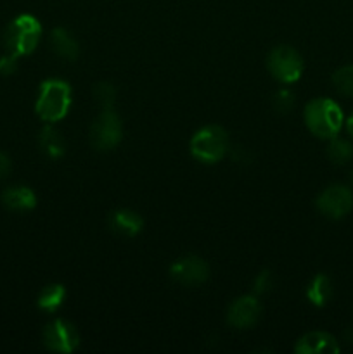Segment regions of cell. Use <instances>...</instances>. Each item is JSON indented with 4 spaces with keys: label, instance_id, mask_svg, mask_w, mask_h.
Segmentation results:
<instances>
[{
    "label": "cell",
    "instance_id": "1",
    "mask_svg": "<svg viewBox=\"0 0 353 354\" xmlns=\"http://www.w3.org/2000/svg\"><path fill=\"white\" fill-rule=\"evenodd\" d=\"M305 123L315 137L331 140L343 127V111L334 100L315 99L305 107Z\"/></svg>",
    "mask_w": 353,
    "mask_h": 354
},
{
    "label": "cell",
    "instance_id": "2",
    "mask_svg": "<svg viewBox=\"0 0 353 354\" xmlns=\"http://www.w3.org/2000/svg\"><path fill=\"white\" fill-rule=\"evenodd\" d=\"M71 86L62 80H45L37 99V114L47 123H55L69 113Z\"/></svg>",
    "mask_w": 353,
    "mask_h": 354
},
{
    "label": "cell",
    "instance_id": "3",
    "mask_svg": "<svg viewBox=\"0 0 353 354\" xmlns=\"http://www.w3.org/2000/svg\"><path fill=\"white\" fill-rule=\"evenodd\" d=\"M42 26L37 17L30 14L16 17L6 31V47L16 57L30 55L40 41Z\"/></svg>",
    "mask_w": 353,
    "mask_h": 354
},
{
    "label": "cell",
    "instance_id": "4",
    "mask_svg": "<svg viewBox=\"0 0 353 354\" xmlns=\"http://www.w3.org/2000/svg\"><path fill=\"white\" fill-rule=\"evenodd\" d=\"M228 151V135L218 124H208L196 131L190 140V154L201 162L213 165L224 159Z\"/></svg>",
    "mask_w": 353,
    "mask_h": 354
},
{
    "label": "cell",
    "instance_id": "5",
    "mask_svg": "<svg viewBox=\"0 0 353 354\" xmlns=\"http://www.w3.org/2000/svg\"><path fill=\"white\" fill-rule=\"evenodd\" d=\"M266 68L270 75L280 83H294L303 73V59L296 48L289 45H279L269 54Z\"/></svg>",
    "mask_w": 353,
    "mask_h": 354
},
{
    "label": "cell",
    "instance_id": "6",
    "mask_svg": "<svg viewBox=\"0 0 353 354\" xmlns=\"http://www.w3.org/2000/svg\"><path fill=\"white\" fill-rule=\"evenodd\" d=\"M123 137V127L114 113L113 107L102 109L96 121L90 127V144L97 149V151H111L116 147Z\"/></svg>",
    "mask_w": 353,
    "mask_h": 354
},
{
    "label": "cell",
    "instance_id": "7",
    "mask_svg": "<svg viewBox=\"0 0 353 354\" xmlns=\"http://www.w3.org/2000/svg\"><path fill=\"white\" fill-rule=\"evenodd\" d=\"M44 344L48 351L73 353L80 344V334L73 324L66 320H55L44 328Z\"/></svg>",
    "mask_w": 353,
    "mask_h": 354
},
{
    "label": "cell",
    "instance_id": "8",
    "mask_svg": "<svg viewBox=\"0 0 353 354\" xmlns=\"http://www.w3.org/2000/svg\"><path fill=\"white\" fill-rule=\"evenodd\" d=\"M170 277L180 286L197 287L206 282L208 277H210V268H208L206 261L201 259L199 256L189 254L170 266Z\"/></svg>",
    "mask_w": 353,
    "mask_h": 354
},
{
    "label": "cell",
    "instance_id": "9",
    "mask_svg": "<svg viewBox=\"0 0 353 354\" xmlns=\"http://www.w3.org/2000/svg\"><path fill=\"white\" fill-rule=\"evenodd\" d=\"M317 207L332 220L346 216L353 207V194L345 185H331L317 197Z\"/></svg>",
    "mask_w": 353,
    "mask_h": 354
},
{
    "label": "cell",
    "instance_id": "10",
    "mask_svg": "<svg viewBox=\"0 0 353 354\" xmlns=\"http://www.w3.org/2000/svg\"><path fill=\"white\" fill-rule=\"evenodd\" d=\"M260 313H262V306L256 297H239L228 306L227 322L235 328H251L258 322Z\"/></svg>",
    "mask_w": 353,
    "mask_h": 354
},
{
    "label": "cell",
    "instance_id": "11",
    "mask_svg": "<svg viewBox=\"0 0 353 354\" xmlns=\"http://www.w3.org/2000/svg\"><path fill=\"white\" fill-rule=\"evenodd\" d=\"M294 351L298 354H336L339 353V344L325 332H308L296 342Z\"/></svg>",
    "mask_w": 353,
    "mask_h": 354
},
{
    "label": "cell",
    "instance_id": "12",
    "mask_svg": "<svg viewBox=\"0 0 353 354\" xmlns=\"http://www.w3.org/2000/svg\"><path fill=\"white\" fill-rule=\"evenodd\" d=\"M144 227L141 214L130 209H118L109 216V228L123 237H135Z\"/></svg>",
    "mask_w": 353,
    "mask_h": 354
},
{
    "label": "cell",
    "instance_id": "13",
    "mask_svg": "<svg viewBox=\"0 0 353 354\" xmlns=\"http://www.w3.org/2000/svg\"><path fill=\"white\" fill-rule=\"evenodd\" d=\"M2 203L7 209L30 211L37 206V196L28 187H9L2 194Z\"/></svg>",
    "mask_w": 353,
    "mask_h": 354
},
{
    "label": "cell",
    "instance_id": "14",
    "mask_svg": "<svg viewBox=\"0 0 353 354\" xmlns=\"http://www.w3.org/2000/svg\"><path fill=\"white\" fill-rule=\"evenodd\" d=\"M51 45L59 57L66 61H75L80 54V47L76 38L64 28H55L51 33Z\"/></svg>",
    "mask_w": 353,
    "mask_h": 354
},
{
    "label": "cell",
    "instance_id": "15",
    "mask_svg": "<svg viewBox=\"0 0 353 354\" xmlns=\"http://www.w3.org/2000/svg\"><path fill=\"white\" fill-rule=\"evenodd\" d=\"M38 144H40L42 151L52 159L61 158L66 152L64 137L52 127H45L44 130L40 131V135H38Z\"/></svg>",
    "mask_w": 353,
    "mask_h": 354
},
{
    "label": "cell",
    "instance_id": "16",
    "mask_svg": "<svg viewBox=\"0 0 353 354\" xmlns=\"http://www.w3.org/2000/svg\"><path fill=\"white\" fill-rule=\"evenodd\" d=\"M307 297L314 306H325L332 297V283L327 275H317L307 289Z\"/></svg>",
    "mask_w": 353,
    "mask_h": 354
},
{
    "label": "cell",
    "instance_id": "17",
    "mask_svg": "<svg viewBox=\"0 0 353 354\" xmlns=\"http://www.w3.org/2000/svg\"><path fill=\"white\" fill-rule=\"evenodd\" d=\"M66 296V289L61 283H52L42 289L40 296H38V306L45 311H55L62 304Z\"/></svg>",
    "mask_w": 353,
    "mask_h": 354
},
{
    "label": "cell",
    "instance_id": "18",
    "mask_svg": "<svg viewBox=\"0 0 353 354\" xmlns=\"http://www.w3.org/2000/svg\"><path fill=\"white\" fill-rule=\"evenodd\" d=\"M327 158L334 165H346L353 158L352 144L348 140H345V138H331V142L327 145Z\"/></svg>",
    "mask_w": 353,
    "mask_h": 354
},
{
    "label": "cell",
    "instance_id": "19",
    "mask_svg": "<svg viewBox=\"0 0 353 354\" xmlns=\"http://www.w3.org/2000/svg\"><path fill=\"white\" fill-rule=\"evenodd\" d=\"M332 85L336 86L339 93L346 97H353V66L339 68L332 75Z\"/></svg>",
    "mask_w": 353,
    "mask_h": 354
},
{
    "label": "cell",
    "instance_id": "20",
    "mask_svg": "<svg viewBox=\"0 0 353 354\" xmlns=\"http://www.w3.org/2000/svg\"><path fill=\"white\" fill-rule=\"evenodd\" d=\"M93 99L97 100V104H99L102 109L113 107L114 99H116V90H114V86L111 85V83H97V85L93 86Z\"/></svg>",
    "mask_w": 353,
    "mask_h": 354
},
{
    "label": "cell",
    "instance_id": "21",
    "mask_svg": "<svg viewBox=\"0 0 353 354\" xmlns=\"http://www.w3.org/2000/svg\"><path fill=\"white\" fill-rule=\"evenodd\" d=\"M272 102H273V109H275L277 113L280 114L289 113V111L294 107L293 92H289V90H279V92L273 95Z\"/></svg>",
    "mask_w": 353,
    "mask_h": 354
},
{
    "label": "cell",
    "instance_id": "22",
    "mask_svg": "<svg viewBox=\"0 0 353 354\" xmlns=\"http://www.w3.org/2000/svg\"><path fill=\"white\" fill-rule=\"evenodd\" d=\"M272 289V275L269 270H263L258 277H256L255 283H253V292L255 294H265Z\"/></svg>",
    "mask_w": 353,
    "mask_h": 354
},
{
    "label": "cell",
    "instance_id": "23",
    "mask_svg": "<svg viewBox=\"0 0 353 354\" xmlns=\"http://www.w3.org/2000/svg\"><path fill=\"white\" fill-rule=\"evenodd\" d=\"M16 61H17V57L12 54H9V55H6V57L0 59V75H3V76L12 75L17 68Z\"/></svg>",
    "mask_w": 353,
    "mask_h": 354
},
{
    "label": "cell",
    "instance_id": "24",
    "mask_svg": "<svg viewBox=\"0 0 353 354\" xmlns=\"http://www.w3.org/2000/svg\"><path fill=\"white\" fill-rule=\"evenodd\" d=\"M10 169H12V162H10V158L7 154H3V152H0V180L7 178L10 173Z\"/></svg>",
    "mask_w": 353,
    "mask_h": 354
},
{
    "label": "cell",
    "instance_id": "25",
    "mask_svg": "<svg viewBox=\"0 0 353 354\" xmlns=\"http://www.w3.org/2000/svg\"><path fill=\"white\" fill-rule=\"evenodd\" d=\"M346 127H348L350 135H352V138H353V113H352V116L348 118V123H346Z\"/></svg>",
    "mask_w": 353,
    "mask_h": 354
},
{
    "label": "cell",
    "instance_id": "26",
    "mask_svg": "<svg viewBox=\"0 0 353 354\" xmlns=\"http://www.w3.org/2000/svg\"><path fill=\"white\" fill-rule=\"evenodd\" d=\"M352 182H353V175H352Z\"/></svg>",
    "mask_w": 353,
    "mask_h": 354
}]
</instances>
